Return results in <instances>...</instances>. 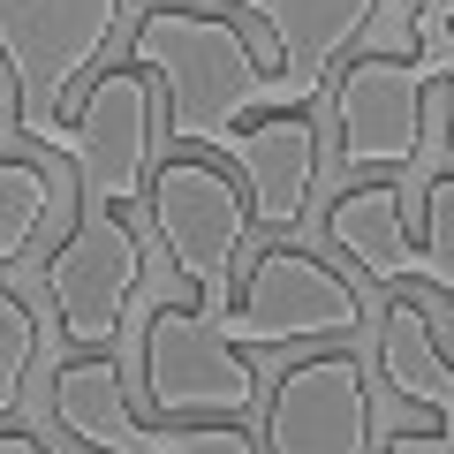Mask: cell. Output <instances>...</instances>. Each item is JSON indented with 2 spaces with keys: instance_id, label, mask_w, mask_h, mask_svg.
<instances>
[{
  "instance_id": "obj_1",
  "label": "cell",
  "mask_w": 454,
  "mask_h": 454,
  "mask_svg": "<svg viewBox=\"0 0 454 454\" xmlns=\"http://www.w3.org/2000/svg\"><path fill=\"white\" fill-rule=\"evenodd\" d=\"M129 68L160 83V98H167V137H175L182 152L243 160L250 114H273L265 68L250 61L243 31H227L220 16L152 8V16L129 31Z\"/></svg>"
},
{
  "instance_id": "obj_2",
  "label": "cell",
  "mask_w": 454,
  "mask_h": 454,
  "mask_svg": "<svg viewBox=\"0 0 454 454\" xmlns=\"http://www.w3.org/2000/svg\"><path fill=\"white\" fill-rule=\"evenodd\" d=\"M16 137L76 160V227H114L152 190V76L106 68L76 121H16Z\"/></svg>"
},
{
  "instance_id": "obj_3",
  "label": "cell",
  "mask_w": 454,
  "mask_h": 454,
  "mask_svg": "<svg viewBox=\"0 0 454 454\" xmlns=\"http://www.w3.org/2000/svg\"><path fill=\"white\" fill-rule=\"evenodd\" d=\"M145 212L160 227L167 258L190 273L197 318L220 325L235 310V250H243V227H250V197L205 160H167V167H152Z\"/></svg>"
},
{
  "instance_id": "obj_4",
  "label": "cell",
  "mask_w": 454,
  "mask_h": 454,
  "mask_svg": "<svg viewBox=\"0 0 454 454\" xmlns=\"http://www.w3.org/2000/svg\"><path fill=\"white\" fill-rule=\"evenodd\" d=\"M121 0H0V61L16 76V121H53L68 83L91 76Z\"/></svg>"
},
{
  "instance_id": "obj_5",
  "label": "cell",
  "mask_w": 454,
  "mask_h": 454,
  "mask_svg": "<svg viewBox=\"0 0 454 454\" xmlns=\"http://www.w3.org/2000/svg\"><path fill=\"white\" fill-rule=\"evenodd\" d=\"M364 325V303L340 273H325L310 250H265L250 265L243 303L220 318V340L243 348H288V340H340Z\"/></svg>"
},
{
  "instance_id": "obj_6",
  "label": "cell",
  "mask_w": 454,
  "mask_h": 454,
  "mask_svg": "<svg viewBox=\"0 0 454 454\" xmlns=\"http://www.w3.org/2000/svg\"><path fill=\"white\" fill-rule=\"evenodd\" d=\"M424 61L417 53H364L340 61L333 106H340V160L348 167H409V190L424 197Z\"/></svg>"
},
{
  "instance_id": "obj_7",
  "label": "cell",
  "mask_w": 454,
  "mask_h": 454,
  "mask_svg": "<svg viewBox=\"0 0 454 454\" xmlns=\"http://www.w3.org/2000/svg\"><path fill=\"white\" fill-rule=\"evenodd\" d=\"M325 235L372 280H424V288L454 295V175H439L424 190V243H409V197L402 190H348L325 212Z\"/></svg>"
},
{
  "instance_id": "obj_8",
  "label": "cell",
  "mask_w": 454,
  "mask_h": 454,
  "mask_svg": "<svg viewBox=\"0 0 454 454\" xmlns=\"http://www.w3.org/2000/svg\"><path fill=\"white\" fill-rule=\"evenodd\" d=\"M145 402L160 409V417L205 409V417L243 424L250 402H258V379H250V364L220 340L212 318L167 303V310H152V325H145Z\"/></svg>"
},
{
  "instance_id": "obj_9",
  "label": "cell",
  "mask_w": 454,
  "mask_h": 454,
  "mask_svg": "<svg viewBox=\"0 0 454 454\" xmlns=\"http://www.w3.org/2000/svg\"><path fill=\"white\" fill-rule=\"evenodd\" d=\"M53 417L61 432H76L98 454H258L243 424H182V432H152L137 424L129 394H121V364L114 356H83L53 372Z\"/></svg>"
},
{
  "instance_id": "obj_10",
  "label": "cell",
  "mask_w": 454,
  "mask_h": 454,
  "mask_svg": "<svg viewBox=\"0 0 454 454\" xmlns=\"http://www.w3.org/2000/svg\"><path fill=\"white\" fill-rule=\"evenodd\" d=\"M235 16H258L273 38V68H265V91L273 114H303L310 91L333 76V61L356 46V31L387 8V0H227Z\"/></svg>"
},
{
  "instance_id": "obj_11",
  "label": "cell",
  "mask_w": 454,
  "mask_h": 454,
  "mask_svg": "<svg viewBox=\"0 0 454 454\" xmlns=\"http://www.w3.org/2000/svg\"><path fill=\"white\" fill-rule=\"evenodd\" d=\"M364 439H372V402L356 356H310L273 387L265 409L273 454H364Z\"/></svg>"
},
{
  "instance_id": "obj_12",
  "label": "cell",
  "mask_w": 454,
  "mask_h": 454,
  "mask_svg": "<svg viewBox=\"0 0 454 454\" xmlns=\"http://www.w3.org/2000/svg\"><path fill=\"white\" fill-rule=\"evenodd\" d=\"M235 167H243V182H250V220L295 227V220H303L310 182H318V137H310V114H258Z\"/></svg>"
},
{
  "instance_id": "obj_13",
  "label": "cell",
  "mask_w": 454,
  "mask_h": 454,
  "mask_svg": "<svg viewBox=\"0 0 454 454\" xmlns=\"http://www.w3.org/2000/svg\"><path fill=\"white\" fill-rule=\"evenodd\" d=\"M379 372H387L394 394L432 409L439 432H454V364L439 356V325L417 303H387V318H379Z\"/></svg>"
},
{
  "instance_id": "obj_14",
  "label": "cell",
  "mask_w": 454,
  "mask_h": 454,
  "mask_svg": "<svg viewBox=\"0 0 454 454\" xmlns=\"http://www.w3.org/2000/svg\"><path fill=\"white\" fill-rule=\"evenodd\" d=\"M46 212H53V175L31 160H0V265H16L31 250Z\"/></svg>"
},
{
  "instance_id": "obj_15",
  "label": "cell",
  "mask_w": 454,
  "mask_h": 454,
  "mask_svg": "<svg viewBox=\"0 0 454 454\" xmlns=\"http://www.w3.org/2000/svg\"><path fill=\"white\" fill-rule=\"evenodd\" d=\"M31 356H38V325H31V310H23L16 295L0 288V417L23 402V372H31Z\"/></svg>"
},
{
  "instance_id": "obj_16",
  "label": "cell",
  "mask_w": 454,
  "mask_h": 454,
  "mask_svg": "<svg viewBox=\"0 0 454 454\" xmlns=\"http://www.w3.org/2000/svg\"><path fill=\"white\" fill-rule=\"evenodd\" d=\"M409 38H417V61L424 76H447V46H454V0H417V16H409Z\"/></svg>"
},
{
  "instance_id": "obj_17",
  "label": "cell",
  "mask_w": 454,
  "mask_h": 454,
  "mask_svg": "<svg viewBox=\"0 0 454 454\" xmlns=\"http://www.w3.org/2000/svg\"><path fill=\"white\" fill-rule=\"evenodd\" d=\"M387 454H454V432H394Z\"/></svg>"
},
{
  "instance_id": "obj_18",
  "label": "cell",
  "mask_w": 454,
  "mask_h": 454,
  "mask_svg": "<svg viewBox=\"0 0 454 454\" xmlns=\"http://www.w3.org/2000/svg\"><path fill=\"white\" fill-rule=\"evenodd\" d=\"M0 454H46L38 439H23V432H0Z\"/></svg>"
},
{
  "instance_id": "obj_19",
  "label": "cell",
  "mask_w": 454,
  "mask_h": 454,
  "mask_svg": "<svg viewBox=\"0 0 454 454\" xmlns=\"http://www.w3.org/2000/svg\"><path fill=\"white\" fill-rule=\"evenodd\" d=\"M439 83H447V145H454V46H447V76Z\"/></svg>"
}]
</instances>
